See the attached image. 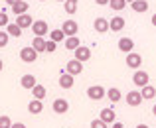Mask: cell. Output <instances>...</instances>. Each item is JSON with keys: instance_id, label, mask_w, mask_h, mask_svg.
<instances>
[{"instance_id": "6da1fadb", "label": "cell", "mask_w": 156, "mask_h": 128, "mask_svg": "<svg viewBox=\"0 0 156 128\" xmlns=\"http://www.w3.org/2000/svg\"><path fill=\"white\" fill-rule=\"evenodd\" d=\"M20 59L24 61V63H34L36 59H38V51H36L34 47H22L20 49Z\"/></svg>"}, {"instance_id": "7a4b0ae2", "label": "cell", "mask_w": 156, "mask_h": 128, "mask_svg": "<svg viewBox=\"0 0 156 128\" xmlns=\"http://www.w3.org/2000/svg\"><path fill=\"white\" fill-rule=\"evenodd\" d=\"M105 95H107V91H105V87H101V85H93V87L87 89V97L91 99V101H101Z\"/></svg>"}, {"instance_id": "3957f363", "label": "cell", "mask_w": 156, "mask_h": 128, "mask_svg": "<svg viewBox=\"0 0 156 128\" xmlns=\"http://www.w3.org/2000/svg\"><path fill=\"white\" fill-rule=\"evenodd\" d=\"M30 28L34 30L36 36H40V38H44L46 34H50V26H48V22H44V20H36Z\"/></svg>"}, {"instance_id": "277c9868", "label": "cell", "mask_w": 156, "mask_h": 128, "mask_svg": "<svg viewBox=\"0 0 156 128\" xmlns=\"http://www.w3.org/2000/svg\"><path fill=\"white\" fill-rule=\"evenodd\" d=\"M73 53H75V57H73V59L81 61V63H85V61L91 59V49L85 47V45H79V47H75V49H73Z\"/></svg>"}, {"instance_id": "5b68a950", "label": "cell", "mask_w": 156, "mask_h": 128, "mask_svg": "<svg viewBox=\"0 0 156 128\" xmlns=\"http://www.w3.org/2000/svg\"><path fill=\"white\" fill-rule=\"evenodd\" d=\"M61 32H63L65 36H77V32H79V26H77L75 20H65L63 26H61Z\"/></svg>"}, {"instance_id": "8992f818", "label": "cell", "mask_w": 156, "mask_h": 128, "mask_svg": "<svg viewBox=\"0 0 156 128\" xmlns=\"http://www.w3.org/2000/svg\"><path fill=\"white\" fill-rule=\"evenodd\" d=\"M65 71L69 73V75H79L81 71H83V63H81V61H77V59H71V61H67V63H65Z\"/></svg>"}, {"instance_id": "52a82bcc", "label": "cell", "mask_w": 156, "mask_h": 128, "mask_svg": "<svg viewBox=\"0 0 156 128\" xmlns=\"http://www.w3.org/2000/svg\"><path fill=\"white\" fill-rule=\"evenodd\" d=\"M51 110L55 114H65L69 110V102L65 101V99H55V101H53V105H51Z\"/></svg>"}, {"instance_id": "ba28073f", "label": "cell", "mask_w": 156, "mask_h": 128, "mask_svg": "<svg viewBox=\"0 0 156 128\" xmlns=\"http://www.w3.org/2000/svg\"><path fill=\"white\" fill-rule=\"evenodd\" d=\"M125 63L129 65L130 69H138V67H140V63H142V57H140V53H134V51L126 53V61H125Z\"/></svg>"}, {"instance_id": "9c48e42d", "label": "cell", "mask_w": 156, "mask_h": 128, "mask_svg": "<svg viewBox=\"0 0 156 128\" xmlns=\"http://www.w3.org/2000/svg\"><path fill=\"white\" fill-rule=\"evenodd\" d=\"M133 81H134V85H136V87H144V85H148L150 77H148V73H146V71H142V69H136V73H134Z\"/></svg>"}, {"instance_id": "30bf717a", "label": "cell", "mask_w": 156, "mask_h": 128, "mask_svg": "<svg viewBox=\"0 0 156 128\" xmlns=\"http://www.w3.org/2000/svg\"><path fill=\"white\" fill-rule=\"evenodd\" d=\"M140 102H142L140 91H129V95H126V105L129 106H138Z\"/></svg>"}, {"instance_id": "8fae6325", "label": "cell", "mask_w": 156, "mask_h": 128, "mask_svg": "<svg viewBox=\"0 0 156 128\" xmlns=\"http://www.w3.org/2000/svg\"><path fill=\"white\" fill-rule=\"evenodd\" d=\"M122 28H125V18H122V16H113V18L109 20V30L121 32Z\"/></svg>"}, {"instance_id": "7c38bea8", "label": "cell", "mask_w": 156, "mask_h": 128, "mask_svg": "<svg viewBox=\"0 0 156 128\" xmlns=\"http://www.w3.org/2000/svg\"><path fill=\"white\" fill-rule=\"evenodd\" d=\"M16 24H18V26L24 30V28H30L32 24H34V18H32V16L26 12V14H20V16H16Z\"/></svg>"}, {"instance_id": "4fadbf2b", "label": "cell", "mask_w": 156, "mask_h": 128, "mask_svg": "<svg viewBox=\"0 0 156 128\" xmlns=\"http://www.w3.org/2000/svg\"><path fill=\"white\" fill-rule=\"evenodd\" d=\"M119 49H121L122 53H130L134 49V42L130 38H121L119 40Z\"/></svg>"}, {"instance_id": "5bb4252c", "label": "cell", "mask_w": 156, "mask_h": 128, "mask_svg": "<svg viewBox=\"0 0 156 128\" xmlns=\"http://www.w3.org/2000/svg\"><path fill=\"white\" fill-rule=\"evenodd\" d=\"M101 120L103 122H107V124H113L115 120H117V114H115V110L113 109H103L101 110Z\"/></svg>"}, {"instance_id": "9a60e30c", "label": "cell", "mask_w": 156, "mask_h": 128, "mask_svg": "<svg viewBox=\"0 0 156 128\" xmlns=\"http://www.w3.org/2000/svg\"><path fill=\"white\" fill-rule=\"evenodd\" d=\"M30 91H32V95H34V99H38V101H44V99H46V95H48L46 87H44V85H38V83L32 87Z\"/></svg>"}, {"instance_id": "2e32d148", "label": "cell", "mask_w": 156, "mask_h": 128, "mask_svg": "<svg viewBox=\"0 0 156 128\" xmlns=\"http://www.w3.org/2000/svg\"><path fill=\"white\" fill-rule=\"evenodd\" d=\"M130 8H133L136 14H144V12L148 10V2H146V0H134V2H130Z\"/></svg>"}, {"instance_id": "e0dca14e", "label": "cell", "mask_w": 156, "mask_h": 128, "mask_svg": "<svg viewBox=\"0 0 156 128\" xmlns=\"http://www.w3.org/2000/svg\"><path fill=\"white\" fill-rule=\"evenodd\" d=\"M93 28H95V32H99V34H107V32H109V22H107L105 18H97L95 22H93Z\"/></svg>"}, {"instance_id": "ac0fdd59", "label": "cell", "mask_w": 156, "mask_h": 128, "mask_svg": "<svg viewBox=\"0 0 156 128\" xmlns=\"http://www.w3.org/2000/svg\"><path fill=\"white\" fill-rule=\"evenodd\" d=\"M10 8H12V12H14L16 16L26 14V12H28V2H26V0H18V2H16V4H12Z\"/></svg>"}, {"instance_id": "d6986e66", "label": "cell", "mask_w": 156, "mask_h": 128, "mask_svg": "<svg viewBox=\"0 0 156 128\" xmlns=\"http://www.w3.org/2000/svg\"><path fill=\"white\" fill-rule=\"evenodd\" d=\"M73 83H75V79H73V75H69V73H63V75L59 77V87L61 89H71Z\"/></svg>"}, {"instance_id": "ffe728a7", "label": "cell", "mask_w": 156, "mask_h": 128, "mask_svg": "<svg viewBox=\"0 0 156 128\" xmlns=\"http://www.w3.org/2000/svg\"><path fill=\"white\" fill-rule=\"evenodd\" d=\"M20 85H22V89H32V87L36 85V77L32 75V73H26V75H22V79H20Z\"/></svg>"}, {"instance_id": "44dd1931", "label": "cell", "mask_w": 156, "mask_h": 128, "mask_svg": "<svg viewBox=\"0 0 156 128\" xmlns=\"http://www.w3.org/2000/svg\"><path fill=\"white\" fill-rule=\"evenodd\" d=\"M42 110H44V102L38 101V99H34V101L28 105V112H30V114H40Z\"/></svg>"}, {"instance_id": "7402d4cb", "label": "cell", "mask_w": 156, "mask_h": 128, "mask_svg": "<svg viewBox=\"0 0 156 128\" xmlns=\"http://www.w3.org/2000/svg\"><path fill=\"white\" fill-rule=\"evenodd\" d=\"M105 97H109V101H111V102H119V101L122 99V95H121V91H119L117 87H111V89L107 91Z\"/></svg>"}, {"instance_id": "603a6c76", "label": "cell", "mask_w": 156, "mask_h": 128, "mask_svg": "<svg viewBox=\"0 0 156 128\" xmlns=\"http://www.w3.org/2000/svg\"><path fill=\"white\" fill-rule=\"evenodd\" d=\"M32 47H34L38 53L46 51V40H44V38H40V36H36V38L32 40Z\"/></svg>"}, {"instance_id": "cb8c5ba5", "label": "cell", "mask_w": 156, "mask_h": 128, "mask_svg": "<svg viewBox=\"0 0 156 128\" xmlns=\"http://www.w3.org/2000/svg\"><path fill=\"white\" fill-rule=\"evenodd\" d=\"M6 32H8V36H12V38H20V36H22V28H20L18 24H8Z\"/></svg>"}, {"instance_id": "d4e9b609", "label": "cell", "mask_w": 156, "mask_h": 128, "mask_svg": "<svg viewBox=\"0 0 156 128\" xmlns=\"http://www.w3.org/2000/svg\"><path fill=\"white\" fill-rule=\"evenodd\" d=\"M140 95H142V99H154L156 97V89L152 85H144V87H140Z\"/></svg>"}, {"instance_id": "484cf974", "label": "cell", "mask_w": 156, "mask_h": 128, "mask_svg": "<svg viewBox=\"0 0 156 128\" xmlns=\"http://www.w3.org/2000/svg\"><path fill=\"white\" fill-rule=\"evenodd\" d=\"M81 45V42H79V38H77V36H69L67 40H65V49H75V47H79Z\"/></svg>"}, {"instance_id": "4316f807", "label": "cell", "mask_w": 156, "mask_h": 128, "mask_svg": "<svg viewBox=\"0 0 156 128\" xmlns=\"http://www.w3.org/2000/svg\"><path fill=\"white\" fill-rule=\"evenodd\" d=\"M77 4H79V0H65L63 2L65 12H67V14H75L77 12Z\"/></svg>"}, {"instance_id": "83f0119b", "label": "cell", "mask_w": 156, "mask_h": 128, "mask_svg": "<svg viewBox=\"0 0 156 128\" xmlns=\"http://www.w3.org/2000/svg\"><path fill=\"white\" fill-rule=\"evenodd\" d=\"M50 40H51V42H61V40H65V34H63V32H61V28H59V30H51L50 32Z\"/></svg>"}, {"instance_id": "f1b7e54d", "label": "cell", "mask_w": 156, "mask_h": 128, "mask_svg": "<svg viewBox=\"0 0 156 128\" xmlns=\"http://www.w3.org/2000/svg\"><path fill=\"white\" fill-rule=\"evenodd\" d=\"M109 6L113 8L115 12H121L122 8L126 6V2H125V0H109Z\"/></svg>"}, {"instance_id": "f546056e", "label": "cell", "mask_w": 156, "mask_h": 128, "mask_svg": "<svg viewBox=\"0 0 156 128\" xmlns=\"http://www.w3.org/2000/svg\"><path fill=\"white\" fill-rule=\"evenodd\" d=\"M10 126H12V120H10V116L2 114V116H0V128H10Z\"/></svg>"}, {"instance_id": "4dcf8cb0", "label": "cell", "mask_w": 156, "mask_h": 128, "mask_svg": "<svg viewBox=\"0 0 156 128\" xmlns=\"http://www.w3.org/2000/svg\"><path fill=\"white\" fill-rule=\"evenodd\" d=\"M8 40H10L8 32H0V49H2V47H6V45H8Z\"/></svg>"}, {"instance_id": "1f68e13d", "label": "cell", "mask_w": 156, "mask_h": 128, "mask_svg": "<svg viewBox=\"0 0 156 128\" xmlns=\"http://www.w3.org/2000/svg\"><path fill=\"white\" fill-rule=\"evenodd\" d=\"M91 128H109V126H107V122H103L101 118H95V120H91Z\"/></svg>"}, {"instance_id": "d6a6232c", "label": "cell", "mask_w": 156, "mask_h": 128, "mask_svg": "<svg viewBox=\"0 0 156 128\" xmlns=\"http://www.w3.org/2000/svg\"><path fill=\"white\" fill-rule=\"evenodd\" d=\"M55 49H57V43L51 42V40H48V42H46V51H48V53H53Z\"/></svg>"}, {"instance_id": "836d02e7", "label": "cell", "mask_w": 156, "mask_h": 128, "mask_svg": "<svg viewBox=\"0 0 156 128\" xmlns=\"http://www.w3.org/2000/svg\"><path fill=\"white\" fill-rule=\"evenodd\" d=\"M2 26H8V16H6V12H0V28Z\"/></svg>"}, {"instance_id": "e575fe53", "label": "cell", "mask_w": 156, "mask_h": 128, "mask_svg": "<svg viewBox=\"0 0 156 128\" xmlns=\"http://www.w3.org/2000/svg\"><path fill=\"white\" fill-rule=\"evenodd\" d=\"M10 128H26V124H22V122H12Z\"/></svg>"}, {"instance_id": "d590c367", "label": "cell", "mask_w": 156, "mask_h": 128, "mask_svg": "<svg viewBox=\"0 0 156 128\" xmlns=\"http://www.w3.org/2000/svg\"><path fill=\"white\" fill-rule=\"evenodd\" d=\"M97 4H99V6H107V4H109V0H95Z\"/></svg>"}, {"instance_id": "8d00e7d4", "label": "cell", "mask_w": 156, "mask_h": 128, "mask_svg": "<svg viewBox=\"0 0 156 128\" xmlns=\"http://www.w3.org/2000/svg\"><path fill=\"white\" fill-rule=\"evenodd\" d=\"M113 128H122V124H121V122H117V120H115V122H113Z\"/></svg>"}, {"instance_id": "74e56055", "label": "cell", "mask_w": 156, "mask_h": 128, "mask_svg": "<svg viewBox=\"0 0 156 128\" xmlns=\"http://www.w3.org/2000/svg\"><path fill=\"white\" fill-rule=\"evenodd\" d=\"M16 2H18V0H6V4H8V6H12V4H16Z\"/></svg>"}, {"instance_id": "f35d334b", "label": "cell", "mask_w": 156, "mask_h": 128, "mask_svg": "<svg viewBox=\"0 0 156 128\" xmlns=\"http://www.w3.org/2000/svg\"><path fill=\"white\" fill-rule=\"evenodd\" d=\"M150 22H152V26H154V28H156V14H154V16H152V20H150Z\"/></svg>"}, {"instance_id": "ab89813d", "label": "cell", "mask_w": 156, "mask_h": 128, "mask_svg": "<svg viewBox=\"0 0 156 128\" xmlns=\"http://www.w3.org/2000/svg\"><path fill=\"white\" fill-rule=\"evenodd\" d=\"M136 128H150V126H146V124H138Z\"/></svg>"}, {"instance_id": "60d3db41", "label": "cell", "mask_w": 156, "mask_h": 128, "mask_svg": "<svg viewBox=\"0 0 156 128\" xmlns=\"http://www.w3.org/2000/svg\"><path fill=\"white\" fill-rule=\"evenodd\" d=\"M2 69H4V63H2V59H0V71H2Z\"/></svg>"}, {"instance_id": "b9f144b4", "label": "cell", "mask_w": 156, "mask_h": 128, "mask_svg": "<svg viewBox=\"0 0 156 128\" xmlns=\"http://www.w3.org/2000/svg\"><path fill=\"white\" fill-rule=\"evenodd\" d=\"M152 112H154V116H156V105L152 106Z\"/></svg>"}, {"instance_id": "7bdbcfd3", "label": "cell", "mask_w": 156, "mask_h": 128, "mask_svg": "<svg viewBox=\"0 0 156 128\" xmlns=\"http://www.w3.org/2000/svg\"><path fill=\"white\" fill-rule=\"evenodd\" d=\"M125 2H126V4H129V2H134V0H125Z\"/></svg>"}, {"instance_id": "ee69618b", "label": "cell", "mask_w": 156, "mask_h": 128, "mask_svg": "<svg viewBox=\"0 0 156 128\" xmlns=\"http://www.w3.org/2000/svg\"><path fill=\"white\" fill-rule=\"evenodd\" d=\"M57 2H65V0H57Z\"/></svg>"}, {"instance_id": "f6af8a7d", "label": "cell", "mask_w": 156, "mask_h": 128, "mask_svg": "<svg viewBox=\"0 0 156 128\" xmlns=\"http://www.w3.org/2000/svg\"><path fill=\"white\" fill-rule=\"evenodd\" d=\"M40 2H46V0H40Z\"/></svg>"}]
</instances>
